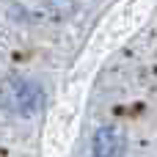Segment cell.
<instances>
[{
    "label": "cell",
    "instance_id": "cell-1",
    "mask_svg": "<svg viewBox=\"0 0 157 157\" xmlns=\"http://www.w3.org/2000/svg\"><path fill=\"white\" fill-rule=\"evenodd\" d=\"M41 88L36 83H28V80H17L8 91V105L19 113V116H33L39 108H41Z\"/></svg>",
    "mask_w": 157,
    "mask_h": 157
},
{
    "label": "cell",
    "instance_id": "cell-2",
    "mask_svg": "<svg viewBox=\"0 0 157 157\" xmlns=\"http://www.w3.org/2000/svg\"><path fill=\"white\" fill-rule=\"evenodd\" d=\"M124 132L119 127H99L94 132V157H124Z\"/></svg>",
    "mask_w": 157,
    "mask_h": 157
}]
</instances>
